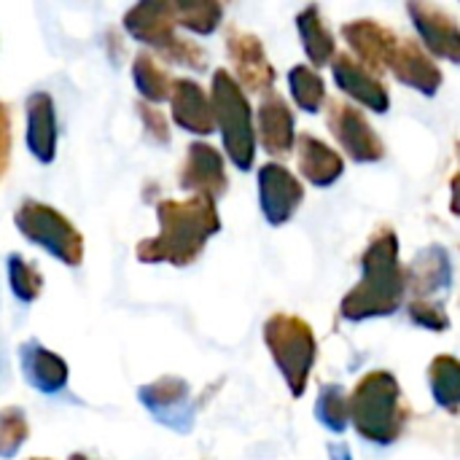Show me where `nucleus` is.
<instances>
[{
    "label": "nucleus",
    "instance_id": "cd10ccee",
    "mask_svg": "<svg viewBox=\"0 0 460 460\" xmlns=\"http://www.w3.org/2000/svg\"><path fill=\"white\" fill-rule=\"evenodd\" d=\"M288 86H291V94H294V102L307 111V113H318L321 105L326 102V84L323 78L310 70L307 65H296L291 73H288Z\"/></svg>",
    "mask_w": 460,
    "mask_h": 460
},
{
    "label": "nucleus",
    "instance_id": "1a4fd4ad",
    "mask_svg": "<svg viewBox=\"0 0 460 460\" xmlns=\"http://www.w3.org/2000/svg\"><path fill=\"white\" fill-rule=\"evenodd\" d=\"M226 54L234 67L237 84L248 92H270L275 84V67L267 59L261 40L240 27L226 30Z\"/></svg>",
    "mask_w": 460,
    "mask_h": 460
},
{
    "label": "nucleus",
    "instance_id": "c9c22d12",
    "mask_svg": "<svg viewBox=\"0 0 460 460\" xmlns=\"http://www.w3.org/2000/svg\"><path fill=\"white\" fill-rule=\"evenodd\" d=\"M329 453H332V460H353V458H350V453H348V447H345V445H334V447H332Z\"/></svg>",
    "mask_w": 460,
    "mask_h": 460
},
{
    "label": "nucleus",
    "instance_id": "4468645a",
    "mask_svg": "<svg viewBox=\"0 0 460 460\" xmlns=\"http://www.w3.org/2000/svg\"><path fill=\"white\" fill-rule=\"evenodd\" d=\"M140 404L154 412L162 423L186 431L191 423V410H189V383L181 377H159L151 385H143L137 391Z\"/></svg>",
    "mask_w": 460,
    "mask_h": 460
},
{
    "label": "nucleus",
    "instance_id": "f8f14e48",
    "mask_svg": "<svg viewBox=\"0 0 460 460\" xmlns=\"http://www.w3.org/2000/svg\"><path fill=\"white\" fill-rule=\"evenodd\" d=\"M342 35L350 43V51L356 54V59L372 70L375 75H380L383 70L391 67V59L399 49V38L394 30L383 27L375 19H356L342 24Z\"/></svg>",
    "mask_w": 460,
    "mask_h": 460
},
{
    "label": "nucleus",
    "instance_id": "9b49d317",
    "mask_svg": "<svg viewBox=\"0 0 460 460\" xmlns=\"http://www.w3.org/2000/svg\"><path fill=\"white\" fill-rule=\"evenodd\" d=\"M178 183L183 191H191L194 197L218 199L229 186L226 170H224V156L208 143H191L186 148V159L181 164Z\"/></svg>",
    "mask_w": 460,
    "mask_h": 460
},
{
    "label": "nucleus",
    "instance_id": "aec40b11",
    "mask_svg": "<svg viewBox=\"0 0 460 460\" xmlns=\"http://www.w3.org/2000/svg\"><path fill=\"white\" fill-rule=\"evenodd\" d=\"M256 121H259V140H261V146H264L267 154L283 156V154H288L294 148V140H296L294 113H291L288 102L280 94L270 92L259 102Z\"/></svg>",
    "mask_w": 460,
    "mask_h": 460
},
{
    "label": "nucleus",
    "instance_id": "423d86ee",
    "mask_svg": "<svg viewBox=\"0 0 460 460\" xmlns=\"http://www.w3.org/2000/svg\"><path fill=\"white\" fill-rule=\"evenodd\" d=\"M13 224L27 243L40 245L57 261L67 267H78L84 261V234L51 205L24 199L13 213Z\"/></svg>",
    "mask_w": 460,
    "mask_h": 460
},
{
    "label": "nucleus",
    "instance_id": "2eb2a0df",
    "mask_svg": "<svg viewBox=\"0 0 460 460\" xmlns=\"http://www.w3.org/2000/svg\"><path fill=\"white\" fill-rule=\"evenodd\" d=\"M175 24H178L175 22V5L167 3V0H162V3H137L124 13L127 32L135 40L156 49L159 54L178 38Z\"/></svg>",
    "mask_w": 460,
    "mask_h": 460
},
{
    "label": "nucleus",
    "instance_id": "39448f33",
    "mask_svg": "<svg viewBox=\"0 0 460 460\" xmlns=\"http://www.w3.org/2000/svg\"><path fill=\"white\" fill-rule=\"evenodd\" d=\"M264 342L291 391L294 399H299L307 388L310 372L315 367L318 345L315 334L307 321L296 315L278 313L264 323Z\"/></svg>",
    "mask_w": 460,
    "mask_h": 460
},
{
    "label": "nucleus",
    "instance_id": "c85d7f7f",
    "mask_svg": "<svg viewBox=\"0 0 460 460\" xmlns=\"http://www.w3.org/2000/svg\"><path fill=\"white\" fill-rule=\"evenodd\" d=\"M8 286L13 291V296L24 305L35 302L43 291V275L38 272L35 264H30L24 256L11 253L8 256Z\"/></svg>",
    "mask_w": 460,
    "mask_h": 460
},
{
    "label": "nucleus",
    "instance_id": "a211bd4d",
    "mask_svg": "<svg viewBox=\"0 0 460 460\" xmlns=\"http://www.w3.org/2000/svg\"><path fill=\"white\" fill-rule=\"evenodd\" d=\"M27 111V148L40 162L49 164L57 156V111L49 92H32L24 102Z\"/></svg>",
    "mask_w": 460,
    "mask_h": 460
},
{
    "label": "nucleus",
    "instance_id": "4be33fe9",
    "mask_svg": "<svg viewBox=\"0 0 460 460\" xmlns=\"http://www.w3.org/2000/svg\"><path fill=\"white\" fill-rule=\"evenodd\" d=\"M296 162H299V172L318 189H326L332 183H337L345 172V162L342 156L329 148L323 140L313 137V135H299L296 140Z\"/></svg>",
    "mask_w": 460,
    "mask_h": 460
},
{
    "label": "nucleus",
    "instance_id": "bb28decb",
    "mask_svg": "<svg viewBox=\"0 0 460 460\" xmlns=\"http://www.w3.org/2000/svg\"><path fill=\"white\" fill-rule=\"evenodd\" d=\"M175 5V22L197 35H210L218 30L221 19H224V5L221 3H208V0H183V3H172Z\"/></svg>",
    "mask_w": 460,
    "mask_h": 460
},
{
    "label": "nucleus",
    "instance_id": "393cba45",
    "mask_svg": "<svg viewBox=\"0 0 460 460\" xmlns=\"http://www.w3.org/2000/svg\"><path fill=\"white\" fill-rule=\"evenodd\" d=\"M429 383L434 402L447 410L458 412L460 410V361L456 356H437L429 367Z\"/></svg>",
    "mask_w": 460,
    "mask_h": 460
},
{
    "label": "nucleus",
    "instance_id": "473e14b6",
    "mask_svg": "<svg viewBox=\"0 0 460 460\" xmlns=\"http://www.w3.org/2000/svg\"><path fill=\"white\" fill-rule=\"evenodd\" d=\"M410 318L412 323L431 329V332H447L450 329V318L445 313V307H431V305H410Z\"/></svg>",
    "mask_w": 460,
    "mask_h": 460
},
{
    "label": "nucleus",
    "instance_id": "f704fd0d",
    "mask_svg": "<svg viewBox=\"0 0 460 460\" xmlns=\"http://www.w3.org/2000/svg\"><path fill=\"white\" fill-rule=\"evenodd\" d=\"M450 191H453V197H450V210L460 216V170L456 172V178H453V183H450Z\"/></svg>",
    "mask_w": 460,
    "mask_h": 460
},
{
    "label": "nucleus",
    "instance_id": "ddd939ff",
    "mask_svg": "<svg viewBox=\"0 0 460 460\" xmlns=\"http://www.w3.org/2000/svg\"><path fill=\"white\" fill-rule=\"evenodd\" d=\"M407 13L412 16L420 40L434 57L460 65V27L445 8L431 3H410Z\"/></svg>",
    "mask_w": 460,
    "mask_h": 460
},
{
    "label": "nucleus",
    "instance_id": "7ed1b4c3",
    "mask_svg": "<svg viewBox=\"0 0 460 460\" xmlns=\"http://www.w3.org/2000/svg\"><path fill=\"white\" fill-rule=\"evenodd\" d=\"M407 415L402 385L391 372H369L350 394V423L372 445H394L407 426Z\"/></svg>",
    "mask_w": 460,
    "mask_h": 460
},
{
    "label": "nucleus",
    "instance_id": "72a5a7b5",
    "mask_svg": "<svg viewBox=\"0 0 460 460\" xmlns=\"http://www.w3.org/2000/svg\"><path fill=\"white\" fill-rule=\"evenodd\" d=\"M8 162H11V116L5 102L0 100V181L8 170Z\"/></svg>",
    "mask_w": 460,
    "mask_h": 460
},
{
    "label": "nucleus",
    "instance_id": "5701e85b",
    "mask_svg": "<svg viewBox=\"0 0 460 460\" xmlns=\"http://www.w3.org/2000/svg\"><path fill=\"white\" fill-rule=\"evenodd\" d=\"M296 30H299V38L305 43V54L310 57V65L315 67H326L334 57V35L332 30L326 27L323 16H321V8L318 5H307L299 16H296Z\"/></svg>",
    "mask_w": 460,
    "mask_h": 460
},
{
    "label": "nucleus",
    "instance_id": "0eeeda50",
    "mask_svg": "<svg viewBox=\"0 0 460 460\" xmlns=\"http://www.w3.org/2000/svg\"><path fill=\"white\" fill-rule=\"evenodd\" d=\"M326 121L353 162L369 164V162H380L385 156V146H383L380 135L372 129V124L367 121V116L358 108L332 100Z\"/></svg>",
    "mask_w": 460,
    "mask_h": 460
},
{
    "label": "nucleus",
    "instance_id": "412c9836",
    "mask_svg": "<svg viewBox=\"0 0 460 460\" xmlns=\"http://www.w3.org/2000/svg\"><path fill=\"white\" fill-rule=\"evenodd\" d=\"M19 364L24 380L40 394H57L67 385V361L38 342L19 345Z\"/></svg>",
    "mask_w": 460,
    "mask_h": 460
},
{
    "label": "nucleus",
    "instance_id": "6ab92c4d",
    "mask_svg": "<svg viewBox=\"0 0 460 460\" xmlns=\"http://www.w3.org/2000/svg\"><path fill=\"white\" fill-rule=\"evenodd\" d=\"M388 70L396 75V81H402L410 89H418L426 97L437 94L439 86H442V70L437 67V62L415 40H402L399 43Z\"/></svg>",
    "mask_w": 460,
    "mask_h": 460
},
{
    "label": "nucleus",
    "instance_id": "a878e982",
    "mask_svg": "<svg viewBox=\"0 0 460 460\" xmlns=\"http://www.w3.org/2000/svg\"><path fill=\"white\" fill-rule=\"evenodd\" d=\"M315 418L332 434H342L350 423V396L342 385H326L315 402Z\"/></svg>",
    "mask_w": 460,
    "mask_h": 460
},
{
    "label": "nucleus",
    "instance_id": "c756f323",
    "mask_svg": "<svg viewBox=\"0 0 460 460\" xmlns=\"http://www.w3.org/2000/svg\"><path fill=\"white\" fill-rule=\"evenodd\" d=\"M30 437V423L19 407L0 410V458H13Z\"/></svg>",
    "mask_w": 460,
    "mask_h": 460
},
{
    "label": "nucleus",
    "instance_id": "6e6552de",
    "mask_svg": "<svg viewBox=\"0 0 460 460\" xmlns=\"http://www.w3.org/2000/svg\"><path fill=\"white\" fill-rule=\"evenodd\" d=\"M453 283V261L442 245L423 248L415 261L407 267V291L410 305H431L445 307V294Z\"/></svg>",
    "mask_w": 460,
    "mask_h": 460
},
{
    "label": "nucleus",
    "instance_id": "f03ea898",
    "mask_svg": "<svg viewBox=\"0 0 460 460\" xmlns=\"http://www.w3.org/2000/svg\"><path fill=\"white\" fill-rule=\"evenodd\" d=\"M407 296V270L399 264V237L383 226L361 256V280L340 305V315L350 323L394 315Z\"/></svg>",
    "mask_w": 460,
    "mask_h": 460
},
{
    "label": "nucleus",
    "instance_id": "20e7f679",
    "mask_svg": "<svg viewBox=\"0 0 460 460\" xmlns=\"http://www.w3.org/2000/svg\"><path fill=\"white\" fill-rule=\"evenodd\" d=\"M210 105H213V116H216V127L221 129V137H224L226 156L234 162L237 170L248 172L256 159L253 113H251L243 86L224 67L213 73Z\"/></svg>",
    "mask_w": 460,
    "mask_h": 460
},
{
    "label": "nucleus",
    "instance_id": "b1692460",
    "mask_svg": "<svg viewBox=\"0 0 460 460\" xmlns=\"http://www.w3.org/2000/svg\"><path fill=\"white\" fill-rule=\"evenodd\" d=\"M132 81L137 86V92L143 94V102H162L170 100L172 92V78L170 73L162 67V62L151 54V51H140L132 62Z\"/></svg>",
    "mask_w": 460,
    "mask_h": 460
},
{
    "label": "nucleus",
    "instance_id": "7c9ffc66",
    "mask_svg": "<svg viewBox=\"0 0 460 460\" xmlns=\"http://www.w3.org/2000/svg\"><path fill=\"white\" fill-rule=\"evenodd\" d=\"M159 57L164 62L183 65V67H194V70H205V65H208V54L197 43H191L186 38H175Z\"/></svg>",
    "mask_w": 460,
    "mask_h": 460
},
{
    "label": "nucleus",
    "instance_id": "e433bc0d",
    "mask_svg": "<svg viewBox=\"0 0 460 460\" xmlns=\"http://www.w3.org/2000/svg\"><path fill=\"white\" fill-rule=\"evenodd\" d=\"M30 460H51V458H30Z\"/></svg>",
    "mask_w": 460,
    "mask_h": 460
},
{
    "label": "nucleus",
    "instance_id": "f3484780",
    "mask_svg": "<svg viewBox=\"0 0 460 460\" xmlns=\"http://www.w3.org/2000/svg\"><path fill=\"white\" fill-rule=\"evenodd\" d=\"M170 111L172 121L194 135H210L216 129L213 105L205 94V89L191 78H175L170 92Z\"/></svg>",
    "mask_w": 460,
    "mask_h": 460
},
{
    "label": "nucleus",
    "instance_id": "f257e3e1",
    "mask_svg": "<svg viewBox=\"0 0 460 460\" xmlns=\"http://www.w3.org/2000/svg\"><path fill=\"white\" fill-rule=\"evenodd\" d=\"M159 234L140 240L135 248L137 261L143 264H194L208 240L221 229L216 199L189 197V199H162L156 205Z\"/></svg>",
    "mask_w": 460,
    "mask_h": 460
},
{
    "label": "nucleus",
    "instance_id": "2f4dec72",
    "mask_svg": "<svg viewBox=\"0 0 460 460\" xmlns=\"http://www.w3.org/2000/svg\"><path fill=\"white\" fill-rule=\"evenodd\" d=\"M135 108H137V116H140L143 127H146V135H148L154 143H159V146L170 143V124H167V116H164L159 108H154L151 102H137Z\"/></svg>",
    "mask_w": 460,
    "mask_h": 460
},
{
    "label": "nucleus",
    "instance_id": "9d476101",
    "mask_svg": "<svg viewBox=\"0 0 460 460\" xmlns=\"http://www.w3.org/2000/svg\"><path fill=\"white\" fill-rule=\"evenodd\" d=\"M302 199H305V186L296 181L294 172H288V167L270 162L259 170V205L267 224L283 226L286 221H291Z\"/></svg>",
    "mask_w": 460,
    "mask_h": 460
},
{
    "label": "nucleus",
    "instance_id": "dca6fc26",
    "mask_svg": "<svg viewBox=\"0 0 460 460\" xmlns=\"http://www.w3.org/2000/svg\"><path fill=\"white\" fill-rule=\"evenodd\" d=\"M334 81H337V86L348 94V97H353L356 102H361L364 108H369V111H375V113H385L388 108H391V94H388V89L383 86V81L372 73V70H367L358 59H353L350 54H340L337 59H334Z\"/></svg>",
    "mask_w": 460,
    "mask_h": 460
}]
</instances>
